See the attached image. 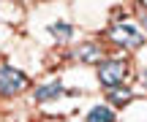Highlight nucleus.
I'll return each mask as SVG.
<instances>
[{
	"label": "nucleus",
	"mask_w": 147,
	"mask_h": 122,
	"mask_svg": "<svg viewBox=\"0 0 147 122\" xmlns=\"http://www.w3.org/2000/svg\"><path fill=\"white\" fill-rule=\"evenodd\" d=\"M27 84H30V79L22 71L11 68V65H0V95H16Z\"/></svg>",
	"instance_id": "f03ea898"
},
{
	"label": "nucleus",
	"mask_w": 147,
	"mask_h": 122,
	"mask_svg": "<svg viewBox=\"0 0 147 122\" xmlns=\"http://www.w3.org/2000/svg\"><path fill=\"white\" fill-rule=\"evenodd\" d=\"M49 33H52L55 38H60V41H68V38L74 35V30H71L68 25H65V22H55V25L49 27Z\"/></svg>",
	"instance_id": "0eeeda50"
},
{
	"label": "nucleus",
	"mask_w": 147,
	"mask_h": 122,
	"mask_svg": "<svg viewBox=\"0 0 147 122\" xmlns=\"http://www.w3.org/2000/svg\"><path fill=\"white\" fill-rule=\"evenodd\" d=\"M65 87H63V81H52V84H44V87H38L36 90V103H47V101H55V98H60V95H65Z\"/></svg>",
	"instance_id": "20e7f679"
},
{
	"label": "nucleus",
	"mask_w": 147,
	"mask_h": 122,
	"mask_svg": "<svg viewBox=\"0 0 147 122\" xmlns=\"http://www.w3.org/2000/svg\"><path fill=\"white\" fill-rule=\"evenodd\" d=\"M131 92H128V90H120V87H115V90H112L109 92V101L112 103H115V106H125V103H131Z\"/></svg>",
	"instance_id": "6e6552de"
},
{
	"label": "nucleus",
	"mask_w": 147,
	"mask_h": 122,
	"mask_svg": "<svg viewBox=\"0 0 147 122\" xmlns=\"http://www.w3.org/2000/svg\"><path fill=\"white\" fill-rule=\"evenodd\" d=\"M87 122H115V111L109 106H93L87 114Z\"/></svg>",
	"instance_id": "423d86ee"
},
{
	"label": "nucleus",
	"mask_w": 147,
	"mask_h": 122,
	"mask_svg": "<svg viewBox=\"0 0 147 122\" xmlns=\"http://www.w3.org/2000/svg\"><path fill=\"white\" fill-rule=\"evenodd\" d=\"M125 73H128L125 60H104V63L98 65V79H101V84L109 87V90L120 87L123 79H125Z\"/></svg>",
	"instance_id": "f257e3e1"
},
{
	"label": "nucleus",
	"mask_w": 147,
	"mask_h": 122,
	"mask_svg": "<svg viewBox=\"0 0 147 122\" xmlns=\"http://www.w3.org/2000/svg\"><path fill=\"white\" fill-rule=\"evenodd\" d=\"M106 35H109V41H115L120 49H136V46L144 43L142 33H139L136 27H131V25H115V27L106 30Z\"/></svg>",
	"instance_id": "7ed1b4c3"
},
{
	"label": "nucleus",
	"mask_w": 147,
	"mask_h": 122,
	"mask_svg": "<svg viewBox=\"0 0 147 122\" xmlns=\"http://www.w3.org/2000/svg\"><path fill=\"white\" fill-rule=\"evenodd\" d=\"M74 57L82 60V63H101V57H104V49H101L98 43H84V46H79L76 52H74Z\"/></svg>",
	"instance_id": "39448f33"
}]
</instances>
